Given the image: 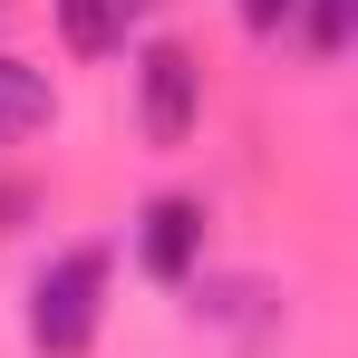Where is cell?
Listing matches in <instances>:
<instances>
[{"mask_svg":"<svg viewBox=\"0 0 358 358\" xmlns=\"http://www.w3.org/2000/svg\"><path fill=\"white\" fill-rule=\"evenodd\" d=\"M107 320V252H59L39 281H29V339L39 358H78Z\"/></svg>","mask_w":358,"mask_h":358,"instance_id":"6da1fadb","label":"cell"},{"mask_svg":"<svg viewBox=\"0 0 358 358\" xmlns=\"http://www.w3.org/2000/svg\"><path fill=\"white\" fill-rule=\"evenodd\" d=\"M126 0H59V29H68V49L78 59H107V49H126Z\"/></svg>","mask_w":358,"mask_h":358,"instance_id":"5b68a950","label":"cell"},{"mask_svg":"<svg viewBox=\"0 0 358 358\" xmlns=\"http://www.w3.org/2000/svg\"><path fill=\"white\" fill-rule=\"evenodd\" d=\"M136 252H145V271H155V281H184V271L203 262V203H184V194L145 203V233H136Z\"/></svg>","mask_w":358,"mask_h":358,"instance_id":"3957f363","label":"cell"},{"mask_svg":"<svg viewBox=\"0 0 358 358\" xmlns=\"http://www.w3.org/2000/svg\"><path fill=\"white\" fill-rule=\"evenodd\" d=\"M291 20H300V0H242V29H252V39H281Z\"/></svg>","mask_w":358,"mask_h":358,"instance_id":"52a82bcc","label":"cell"},{"mask_svg":"<svg viewBox=\"0 0 358 358\" xmlns=\"http://www.w3.org/2000/svg\"><path fill=\"white\" fill-rule=\"evenodd\" d=\"M194 117H203V68L184 49H145V68H136V126L155 145H184Z\"/></svg>","mask_w":358,"mask_h":358,"instance_id":"7a4b0ae2","label":"cell"},{"mask_svg":"<svg viewBox=\"0 0 358 358\" xmlns=\"http://www.w3.org/2000/svg\"><path fill=\"white\" fill-rule=\"evenodd\" d=\"M300 10H310V49L339 59V49H349V0H300Z\"/></svg>","mask_w":358,"mask_h":358,"instance_id":"8992f818","label":"cell"},{"mask_svg":"<svg viewBox=\"0 0 358 358\" xmlns=\"http://www.w3.org/2000/svg\"><path fill=\"white\" fill-rule=\"evenodd\" d=\"M49 68H29V59H10L0 49V136H29V126H49Z\"/></svg>","mask_w":358,"mask_h":358,"instance_id":"277c9868","label":"cell"}]
</instances>
